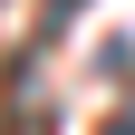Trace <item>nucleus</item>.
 <instances>
[{
  "label": "nucleus",
  "instance_id": "1",
  "mask_svg": "<svg viewBox=\"0 0 135 135\" xmlns=\"http://www.w3.org/2000/svg\"><path fill=\"white\" fill-rule=\"evenodd\" d=\"M77 10H87V0H39V39H58V29L77 20Z\"/></svg>",
  "mask_w": 135,
  "mask_h": 135
},
{
  "label": "nucleus",
  "instance_id": "2",
  "mask_svg": "<svg viewBox=\"0 0 135 135\" xmlns=\"http://www.w3.org/2000/svg\"><path fill=\"white\" fill-rule=\"evenodd\" d=\"M106 135H135V106H126V116H116V126H106Z\"/></svg>",
  "mask_w": 135,
  "mask_h": 135
}]
</instances>
